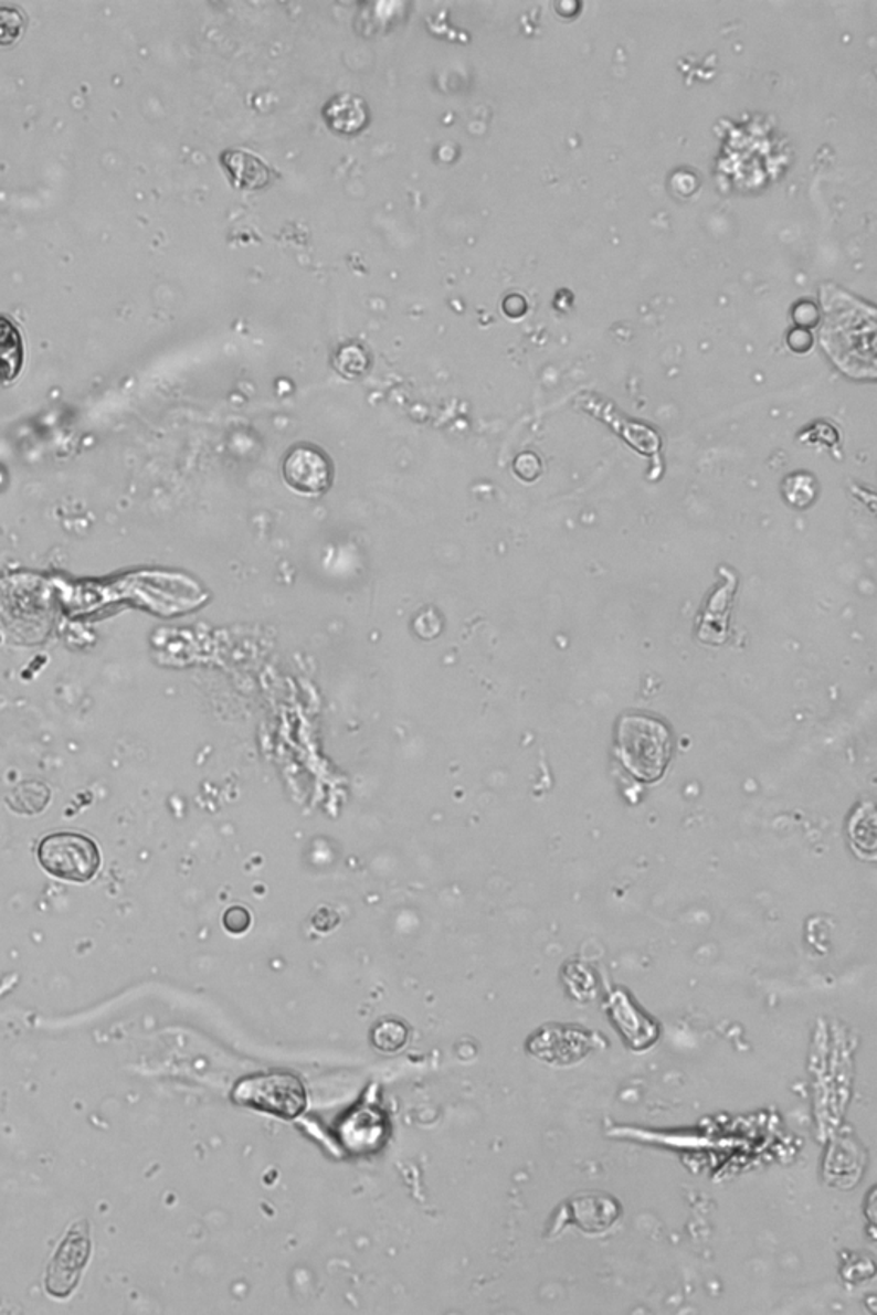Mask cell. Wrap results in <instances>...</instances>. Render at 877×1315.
Masks as SVG:
<instances>
[{"instance_id": "5b68a950", "label": "cell", "mask_w": 877, "mask_h": 1315, "mask_svg": "<svg viewBox=\"0 0 877 1315\" xmlns=\"http://www.w3.org/2000/svg\"><path fill=\"white\" fill-rule=\"evenodd\" d=\"M282 469L286 485L300 496H323L331 488L335 478L331 459L325 450L307 444L288 450Z\"/></svg>"}, {"instance_id": "52a82bcc", "label": "cell", "mask_w": 877, "mask_h": 1315, "mask_svg": "<svg viewBox=\"0 0 877 1315\" xmlns=\"http://www.w3.org/2000/svg\"><path fill=\"white\" fill-rule=\"evenodd\" d=\"M223 168L235 188L242 191H257L270 182V167L257 155L245 149H229L222 155Z\"/></svg>"}, {"instance_id": "30bf717a", "label": "cell", "mask_w": 877, "mask_h": 1315, "mask_svg": "<svg viewBox=\"0 0 877 1315\" xmlns=\"http://www.w3.org/2000/svg\"><path fill=\"white\" fill-rule=\"evenodd\" d=\"M370 1040L376 1049L384 1053L398 1052L403 1049L404 1043L409 1040V1030L406 1026L397 1019H382L381 1022L372 1028Z\"/></svg>"}, {"instance_id": "6da1fadb", "label": "cell", "mask_w": 877, "mask_h": 1315, "mask_svg": "<svg viewBox=\"0 0 877 1315\" xmlns=\"http://www.w3.org/2000/svg\"><path fill=\"white\" fill-rule=\"evenodd\" d=\"M615 752L634 778L658 782L670 763V730L656 718L626 714L619 720Z\"/></svg>"}, {"instance_id": "8992f818", "label": "cell", "mask_w": 877, "mask_h": 1315, "mask_svg": "<svg viewBox=\"0 0 877 1315\" xmlns=\"http://www.w3.org/2000/svg\"><path fill=\"white\" fill-rule=\"evenodd\" d=\"M323 119L332 132L357 136L369 124V107L360 96L341 93L332 96L325 105Z\"/></svg>"}, {"instance_id": "8fae6325", "label": "cell", "mask_w": 877, "mask_h": 1315, "mask_svg": "<svg viewBox=\"0 0 877 1315\" xmlns=\"http://www.w3.org/2000/svg\"><path fill=\"white\" fill-rule=\"evenodd\" d=\"M335 369L347 379H356L366 374V370L369 369V356H367L366 348L357 343L344 344L340 350L336 351Z\"/></svg>"}, {"instance_id": "277c9868", "label": "cell", "mask_w": 877, "mask_h": 1315, "mask_svg": "<svg viewBox=\"0 0 877 1315\" xmlns=\"http://www.w3.org/2000/svg\"><path fill=\"white\" fill-rule=\"evenodd\" d=\"M92 1254L88 1221L80 1220L65 1233L46 1268L45 1290L54 1298H67L80 1283Z\"/></svg>"}, {"instance_id": "7a4b0ae2", "label": "cell", "mask_w": 877, "mask_h": 1315, "mask_svg": "<svg viewBox=\"0 0 877 1315\" xmlns=\"http://www.w3.org/2000/svg\"><path fill=\"white\" fill-rule=\"evenodd\" d=\"M232 1100L245 1109L279 1118H295L306 1110V1088L290 1072L273 1071L249 1075L233 1088Z\"/></svg>"}, {"instance_id": "7c38bea8", "label": "cell", "mask_w": 877, "mask_h": 1315, "mask_svg": "<svg viewBox=\"0 0 877 1315\" xmlns=\"http://www.w3.org/2000/svg\"><path fill=\"white\" fill-rule=\"evenodd\" d=\"M24 18L18 9L0 8V45H12L23 35Z\"/></svg>"}, {"instance_id": "ba28073f", "label": "cell", "mask_w": 877, "mask_h": 1315, "mask_svg": "<svg viewBox=\"0 0 877 1315\" xmlns=\"http://www.w3.org/2000/svg\"><path fill=\"white\" fill-rule=\"evenodd\" d=\"M572 1218L584 1232H603L617 1220V1205L606 1196H583L572 1201Z\"/></svg>"}, {"instance_id": "9c48e42d", "label": "cell", "mask_w": 877, "mask_h": 1315, "mask_svg": "<svg viewBox=\"0 0 877 1315\" xmlns=\"http://www.w3.org/2000/svg\"><path fill=\"white\" fill-rule=\"evenodd\" d=\"M24 348L20 332L4 317H0V378L12 381L23 367Z\"/></svg>"}, {"instance_id": "3957f363", "label": "cell", "mask_w": 877, "mask_h": 1315, "mask_svg": "<svg viewBox=\"0 0 877 1315\" xmlns=\"http://www.w3.org/2000/svg\"><path fill=\"white\" fill-rule=\"evenodd\" d=\"M40 866L61 881L88 882L99 869L98 847L80 833L49 835L39 847Z\"/></svg>"}]
</instances>
